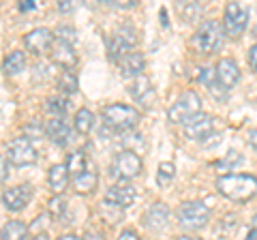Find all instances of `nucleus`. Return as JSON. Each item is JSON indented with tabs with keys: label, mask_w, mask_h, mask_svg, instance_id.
<instances>
[{
	"label": "nucleus",
	"mask_w": 257,
	"mask_h": 240,
	"mask_svg": "<svg viewBox=\"0 0 257 240\" xmlns=\"http://www.w3.org/2000/svg\"><path fill=\"white\" fill-rule=\"evenodd\" d=\"M176 240H202V238H193V236H180V238H176Z\"/></svg>",
	"instance_id": "nucleus-43"
},
{
	"label": "nucleus",
	"mask_w": 257,
	"mask_h": 240,
	"mask_svg": "<svg viewBox=\"0 0 257 240\" xmlns=\"http://www.w3.org/2000/svg\"><path fill=\"white\" fill-rule=\"evenodd\" d=\"M82 240H105V236H103L101 231H86Z\"/></svg>",
	"instance_id": "nucleus-36"
},
{
	"label": "nucleus",
	"mask_w": 257,
	"mask_h": 240,
	"mask_svg": "<svg viewBox=\"0 0 257 240\" xmlns=\"http://www.w3.org/2000/svg\"><path fill=\"white\" fill-rule=\"evenodd\" d=\"M142 159L135 150H120L109 165V176L118 182H128L142 174Z\"/></svg>",
	"instance_id": "nucleus-4"
},
{
	"label": "nucleus",
	"mask_w": 257,
	"mask_h": 240,
	"mask_svg": "<svg viewBox=\"0 0 257 240\" xmlns=\"http://www.w3.org/2000/svg\"><path fill=\"white\" fill-rule=\"evenodd\" d=\"M28 240H50V238H47V234L43 231V234H35V236H32V238H28Z\"/></svg>",
	"instance_id": "nucleus-41"
},
{
	"label": "nucleus",
	"mask_w": 257,
	"mask_h": 240,
	"mask_svg": "<svg viewBox=\"0 0 257 240\" xmlns=\"http://www.w3.org/2000/svg\"><path fill=\"white\" fill-rule=\"evenodd\" d=\"M246 140H248V144L257 150V131H248V135H246Z\"/></svg>",
	"instance_id": "nucleus-37"
},
{
	"label": "nucleus",
	"mask_w": 257,
	"mask_h": 240,
	"mask_svg": "<svg viewBox=\"0 0 257 240\" xmlns=\"http://www.w3.org/2000/svg\"><path fill=\"white\" fill-rule=\"evenodd\" d=\"M216 189L231 202H248L257 195V178L251 174H223L216 178Z\"/></svg>",
	"instance_id": "nucleus-1"
},
{
	"label": "nucleus",
	"mask_w": 257,
	"mask_h": 240,
	"mask_svg": "<svg viewBox=\"0 0 257 240\" xmlns=\"http://www.w3.org/2000/svg\"><path fill=\"white\" fill-rule=\"evenodd\" d=\"M248 26V11L240 3H229L225 7L223 18V33L229 39H238Z\"/></svg>",
	"instance_id": "nucleus-8"
},
{
	"label": "nucleus",
	"mask_w": 257,
	"mask_h": 240,
	"mask_svg": "<svg viewBox=\"0 0 257 240\" xmlns=\"http://www.w3.org/2000/svg\"><path fill=\"white\" fill-rule=\"evenodd\" d=\"M45 133L47 138H50L56 146H69L71 142H73V133L75 129H71V127L64 123V118H52L50 123L45 125Z\"/></svg>",
	"instance_id": "nucleus-13"
},
{
	"label": "nucleus",
	"mask_w": 257,
	"mask_h": 240,
	"mask_svg": "<svg viewBox=\"0 0 257 240\" xmlns=\"http://www.w3.org/2000/svg\"><path fill=\"white\" fill-rule=\"evenodd\" d=\"M214 71H216V82H219L223 90H231L240 82V69L236 65V60H231V58L219 60Z\"/></svg>",
	"instance_id": "nucleus-14"
},
{
	"label": "nucleus",
	"mask_w": 257,
	"mask_h": 240,
	"mask_svg": "<svg viewBox=\"0 0 257 240\" xmlns=\"http://www.w3.org/2000/svg\"><path fill=\"white\" fill-rule=\"evenodd\" d=\"M240 163H242V157H240L238 153H229L227 159H223V161H216L214 165L221 167V170H225V167H236V165H240Z\"/></svg>",
	"instance_id": "nucleus-31"
},
{
	"label": "nucleus",
	"mask_w": 257,
	"mask_h": 240,
	"mask_svg": "<svg viewBox=\"0 0 257 240\" xmlns=\"http://www.w3.org/2000/svg\"><path fill=\"white\" fill-rule=\"evenodd\" d=\"M5 73L7 75H18L26 69V54L24 52H11L9 56L5 58Z\"/></svg>",
	"instance_id": "nucleus-23"
},
{
	"label": "nucleus",
	"mask_w": 257,
	"mask_h": 240,
	"mask_svg": "<svg viewBox=\"0 0 257 240\" xmlns=\"http://www.w3.org/2000/svg\"><path fill=\"white\" fill-rule=\"evenodd\" d=\"M67 107H69V101L64 97H50L47 99V105H45V109L50 111V114H54L56 118H62Z\"/></svg>",
	"instance_id": "nucleus-28"
},
{
	"label": "nucleus",
	"mask_w": 257,
	"mask_h": 240,
	"mask_svg": "<svg viewBox=\"0 0 257 240\" xmlns=\"http://www.w3.org/2000/svg\"><path fill=\"white\" fill-rule=\"evenodd\" d=\"M58 9L67 13V11H71V9H73V5H71V3H58Z\"/></svg>",
	"instance_id": "nucleus-39"
},
{
	"label": "nucleus",
	"mask_w": 257,
	"mask_h": 240,
	"mask_svg": "<svg viewBox=\"0 0 257 240\" xmlns=\"http://www.w3.org/2000/svg\"><path fill=\"white\" fill-rule=\"evenodd\" d=\"M50 212L54 214L56 219H62L64 212H67V199H64L62 195H56L50 202Z\"/></svg>",
	"instance_id": "nucleus-30"
},
{
	"label": "nucleus",
	"mask_w": 257,
	"mask_h": 240,
	"mask_svg": "<svg viewBox=\"0 0 257 240\" xmlns=\"http://www.w3.org/2000/svg\"><path fill=\"white\" fill-rule=\"evenodd\" d=\"M52 60L58 67H62L64 71H71L77 65V54H75L71 43H64V41H58V39H56L54 45H52Z\"/></svg>",
	"instance_id": "nucleus-16"
},
{
	"label": "nucleus",
	"mask_w": 257,
	"mask_h": 240,
	"mask_svg": "<svg viewBox=\"0 0 257 240\" xmlns=\"http://www.w3.org/2000/svg\"><path fill=\"white\" fill-rule=\"evenodd\" d=\"M128 92L133 94V99H138L142 101L146 94H152V88H150V79L146 75H140V77H135L131 86H128Z\"/></svg>",
	"instance_id": "nucleus-25"
},
{
	"label": "nucleus",
	"mask_w": 257,
	"mask_h": 240,
	"mask_svg": "<svg viewBox=\"0 0 257 240\" xmlns=\"http://www.w3.org/2000/svg\"><path fill=\"white\" fill-rule=\"evenodd\" d=\"M246 240H257V231H255V229H251V231H248Z\"/></svg>",
	"instance_id": "nucleus-42"
},
{
	"label": "nucleus",
	"mask_w": 257,
	"mask_h": 240,
	"mask_svg": "<svg viewBox=\"0 0 257 240\" xmlns=\"http://www.w3.org/2000/svg\"><path fill=\"white\" fill-rule=\"evenodd\" d=\"M199 111H202V99H199V94L195 90H187L174 101V105L167 111V118H170L174 125L184 127L191 118H195Z\"/></svg>",
	"instance_id": "nucleus-5"
},
{
	"label": "nucleus",
	"mask_w": 257,
	"mask_h": 240,
	"mask_svg": "<svg viewBox=\"0 0 257 240\" xmlns=\"http://www.w3.org/2000/svg\"><path fill=\"white\" fill-rule=\"evenodd\" d=\"M24 45H26V50H28L30 54L41 56V54H45L47 50H52V45H54V35H52L50 28H35V30H30V33L24 37Z\"/></svg>",
	"instance_id": "nucleus-11"
},
{
	"label": "nucleus",
	"mask_w": 257,
	"mask_h": 240,
	"mask_svg": "<svg viewBox=\"0 0 257 240\" xmlns=\"http://www.w3.org/2000/svg\"><path fill=\"white\" fill-rule=\"evenodd\" d=\"M56 240H82V238H77L75 234H64V236H60V238H56Z\"/></svg>",
	"instance_id": "nucleus-40"
},
{
	"label": "nucleus",
	"mask_w": 257,
	"mask_h": 240,
	"mask_svg": "<svg viewBox=\"0 0 257 240\" xmlns=\"http://www.w3.org/2000/svg\"><path fill=\"white\" fill-rule=\"evenodd\" d=\"M75 30L73 28H67V26H62L58 28V41H64V43H71L73 45V39H75Z\"/></svg>",
	"instance_id": "nucleus-32"
},
{
	"label": "nucleus",
	"mask_w": 257,
	"mask_h": 240,
	"mask_svg": "<svg viewBox=\"0 0 257 240\" xmlns=\"http://www.w3.org/2000/svg\"><path fill=\"white\" fill-rule=\"evenodd\" d=\"M118 240H140V236H138V234H135V231H133V229H124V231H122V234H120V236H118Z\"/></svg>",
	"instance_id": "nucleus-35"
},
{
	"label": "nucleus",
	"mask_w": 257,
	"mask_h": 240,
	"mask_svg": "<svg viewBox=\"0 0 257 240\" xmlns=\"http://www.w3.org/2000/svg\"><path fill=\"white\" fill-rule=\"evenodd\" d=\"M32 199V187L30 185H18L11 187L3 193V204L7 206V210L11 212H20L28 206V202Z\"/></svg>",
	"instance_id": "nucleus-12"
},
{
	"label": "nucleus",
	"mask_w": 257,
	"mask_h": 240,
	"mask_svg": "<svg viewBox=\"0 0 257 240\" xmlns=\"http://www.w3.org/2000/svg\"><path fill=\"white\" fill-rule=\"evenodd\" d=\"M7 161L15 167H26L37 163V148L28 138H15L7 144Z\"/></svg>",
	"instance_id": "nucleus-9"
},
{
	"label": "nucleus",
	"mask_w": 257,
	"mask_h": 240,
	"mask_svg": "<svg viewBox=\"0 0 257 240\" xmlns=\"http://www.w3.org/2000/svg\"><path fill=\"white\" fill-rule=\"evenodd\" d=\"M103 123L111 131L126 133L140 123V111L124 103H111V105L103 107Z\"/></svg>",
	"instance_id": "nucleus-2"
},
{
	"label": "nucleus",
	"mask_w": 257,
	"mask_h": 240,
	"mask_svg": "<svg viewBox=\"0 0 257 240\" xmlns=\"http://www.w3.org/2000/svg\"><path fill=\"white\" fill-rule=\"evenodd\" d=\"M67 170H69V176H73V178H77L79 174H84L86 170H88V159H86V155L84 153H73V155H69V159H67Z\"/></svg>",
	"instance_id": "nucleus-24"
},
{
	"label": "nucleus",
	"mask_w": 257,
	"mask_h": 240,
	"mask_svg": "<svg viewBox=\"0 0 257 240\" xmlns=\"http://www.w3.org/2000/svg\"><path fill=\"white\" fill-rule=\"evenodd\" d=\"M35 7H37L35 0H28V3H22L20 5V11H30V9H35Z\"/></svg>",
	"instance_id": "nucleus-38"
},
{
	"label": "nucleus",
	"mask_w": 257,
	"mask_h": 240,
	"mask_svg": "<svg viewBox=\"0 0 257 240\" xmlns=\"http://www.w3.org/2000/svg\"><path fill=\"white\" fill-rule=\"evenodd\" d=\"M253 229L257 231V214H255V217H253Z\"/></svg>",
	"instance_id": "nucleus-44"
},
{
	"label": "nucleus",
	"mask_w": 257,
	"mask_h": 240,
	"mask_svg": "<svg viewBox=\"0 0 257 240\" xmlns=\"http://www.w3.org/2000/svg\"><path fill=\"white\" fill-rule=\"evenodd\" d=\"M105 202L114 204L118 208H128L135 202V189L128 185V182H118V185H111L105 193Z\"/></svg>",
	"instance_id": "nucleus-15"
},
{
	"label": "nucleus",
	"mask_w": 257,
	"mask_h": 240,
	"mask_svg": "<svg viewBox=\"0 0 257 240\" xmlns=\"http://www.w3.org/2000/svg\"><path fill=\"white\" fill-rule=\"evenodd\" d=\"M167 221H170V208H167L165 204H161V202H157L146 214H144V225H146L148 229H152V231L163 229L167 225Z\"/></svg>",
	"instance_id": "nucleus-18"
},
{
	"label": "nucleus",
	"mask_w": 257,
	"mask_h": 240,
	"mask_svg": "<svg viewBox=\"0 0 257 240\" xmlns=\"http://www.w3.org/2000/svg\"><path fill=\"white\" fill-rule=\"evenodd\" d=\"M210 219V208L204 202H184L178 208V221L187 229H202Z\"/></svg>",
	"instance_id": "nucleus-6"
},
{
	"label": "nucleus",
	"mask_w": 257,
	"mask_h": 240,
	"mask_svg": "<svg viewBox=\"0 0 257 240\" xmlns=\"http://www.w3.org/2000/svg\"><path fill=\"white\" fill-rule=\"evenodd\" d=\"M202 11H204V7L197 5V3H187V5L180 7V13H182V18L187 22H195L199 15H202Z\"/></svg>",
	"instance_id": "nucleus-29"
},
{
	"label": "nucleus",
	"mask_w": 257,
	"mask_h": 240,
	"mask_svg": "<svg viewBox=\"0 0 257 240\" xmlns=\"http://www.w3.org/2000/svg\"><path fill=\"white\" fill-rule=\"evenodd\" d=\"M174 178H176V167H174V163H161V165H159V174H157L159 187L172 185Z\"/></svg>",
	"instance_id": "nucleus-27"
},
{
	"label": "nucleus",
	"mask_w": 257,
	"mask_h": 240,
	"mask_svg": "<svg viewBox=\"0 0 257 240\" xmlns=\"http://www.w3.org/2000/svg\"><path fill=\"white\" fill-rule=\"evenodd\" d=\"M212 131H214V118L210 114H202V111L184 125V135L193 142L208 140L212 135Z\"/></svg>",
	"instance_id": "nucleus-10"
},
{
	"label": "nucleus",
	"mask_w": 257,
	"mask_h": 240,
	"mask_svg": "<svg viewBox=\"0 0 257 240\" xmlns=\"http://www.w3.org/2000/svg\"><path fill=\"white\" fill-rule=\"evenodd\" d=\"M135 45H138V35H135V30H133L131 26H122V28H118L116 33L109 37V41H107L109 58L118 62L120 58H124L126 54L135 52V50H133Z\"/></svg>",
	"instance_id": "nucleus-7"
},
{
	"label": "nucleus",
	"mask_w": 257,
	"mask_h": 240,
	"mask_svg": "<svg viewBox=\"0 0 257 240\" xmlns=\"http://www.w3.org/2000/svg\"><path fill=\"white\" fill-rule=\"evenodd\" d=\"M73 129H75L77 133H82V135L90 133V131L94 129V114H92L90 109H86V107L77 109L75 120H73Z\"/></svg>",
	"instance_id": "nucleus-22"
},
{
	"label": "nucleus",
	"mask_w": 257,
	"mask_h": 240,
	"mask_svg": "<svg viewBox=\"0 0 257 240\" xmlns=\"http://www.w3.org/2000/svg\"><path fill=\"white\" fill-rule=\"evenodd\" d=\"M223 26L216 20H206L202 26L197 28L195 37H193V45H195V50L204 56H210L214 52L221 50L223 45Z\"/></svg>",
	"instance_id": "nucleus-3"
},
{
	"label": "nucleus",
	"mask_w": 257,
	"mask_h": 240,
	"mask_svg": "<svg viewBox=\"0 0 257 240\" xmlns=\"http://www.w3.org/2000/svg\"><path fill=\"white\" fill-rule=\"evenodd\" d=\"M47 182H50L52 191H56V195H60L69 185V170L64 163H56L50 167V174H47Z\"/></svg>",
	"instance_id": "nucleus-19"
},
{
	"label": "nucleus",
	"mask_w": 257,
	"mask_h": 240,
	"mask_svg": "<svg viewBox=\"0 0 257 240\" xmlns=\"http://www.w3.org/2000/svg\"><path fill=\"white\" fill-rule=\"evenodd\" d=\"M7 176H9V161H7V157L0 155V182L7 180Z\"/></svg>",
	"instance_id": "nucleus-33"
},
{
	"label": "nucleus",
	"mask_w": 257,
	"mask_h": 240,
	"mask_svg": "<svg viewBox=\"0 0 257 240\" xmlns=\"http://www.w3.org/2000/svg\"><path fill=\"white\" fill-rule=\"evenodd\" d=\"M248 65H251V69L257 73V43L251 47V52H248Z\"/></svg>",
	"instance_id": "nucleus-34"
},
{
	"label": "nucleus",
	"mask_w": 257,
	"mask_h": 240,
	"mask_svg": "<svg viewBox=\"0 0 257 240\" xmlns=\"http://www.w3.org/2000/svg\"><path fill=\"white\" fill-rule=\"evenodd\" d=\"M58 90L62 94H71L77 90V77L73 75V71H64V73L58 77Z\"/></svg>",
	"instance_id": "nucleus-26"
},
{
	"label": "nucleus",
	"mask_w": 257,
	"mask_h": 240,
	"mask_svg": "<svg viewBox=\"0 0 257 240\" xmlns=\"http://www.w3.org/2000/svg\"><path fill=\"white\" fill-rule=\"evenodd\" d=\"M118 67H120V71H122L124 77H133L135 79V77L144 75L146 58H144V54H140V52H131V54H126L124 58L118 60Z\"/></svg>",
	"instance_id": "nucleus-17"
},
{
	"label": "nucleus",
	"mask_w": 257,
	"mask_h": 240,
	"mask_svg": "<svg viewBox=\"0 0 257 240\" xmlns=\"http://www.w3.org/2000/svg\"><path fill=\"white\" fill-rule=\"evenodd\" d=\"M28 225L22 221H9L0 229V240H26Z\"/></svg>",
	"instance_id": "nucleus-21"
},
{
	"label": "nucleus",
	"mask_w": 257,
	"mask_h": 240,
	"mask_svg": "<svg viewBox=\"0 0 257 240\" xmlns=\"http://www.w3.org/2000/svg\"><path fill=\"white\" fill-rule=\"evenodd\" d=\"M96 182H99V174H96V167L92 165H88V170L84 174H79L77 178H73V187L77 193H92L94 187H96Z\"/></svg>",
	"instance_id": "nucleus-20"
}]
</instances>
